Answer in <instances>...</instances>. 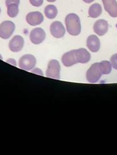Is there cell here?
<instances>
[{
	"instance_id": "6da1fadb",
	"label": "cell",
	"mask_w": 117,
	"mask_h": 155,
	"mask_svg": "<svg viewBox=\"0 0 117 155\" xmlns=\"http://www.w3.org/2000/svg\"><path fill=\"white\" fill-rule=\"evenodd\" d=\"M67 31L72 36H78L81 32L80 18L75 13L69 14L65 19Z\"/></svg>"
},
{
	"instance_id": "7a4b0ae2",
	"label": "cell",
	"mask_w": 117,
	"mask_h": 155,
	"mask_svg": "<svg viewBox=\"0 0 117 155\" xmlns=\"http://www.w3.org/2000/svg\"><path fill=\"white\" fill-rule=\"evenodd\" d=\"M102 75V73L100 70V64L95 63L92 64L87 71L86 78L87 81L90 83H96L99 80Z\"/></svg>"
},
{
	"instance_id": "3957f363",
	"label": "cell",
	"mask_w": 117,
	"mask_h": 155,
	"mask_svg": "<svg viewBox=\"0 0 117 155\" xmlns=\"http://www.w3.org/2000/svg\"><path fill=\"white\" fill-rule=\"evenodd\" d=\"M15 31V25L11 21H5L0 24V38L7 40Z\"/></svg>"
},
{
	"instance_id": "277c9868",
	"label": "cell",
	"mask_w": 117,
	"mask_h": 155,
	"mask_svg": "<svg viewBox=\"0 0 117 155\" xmlns=\"http://www.w3.org/2000/svg\"><path fill=\"white\" fill-rule=\"evenodd\" d=\"M36 64V58L32 54L23 55L19 61V67L22 69L31 71L35 67Z\"/></svg>"
},
{
	"instance_id": "5b68a950",
	"label": "cell",
	"mask_w": 117,
	"mask_h": 155,
	"mask_svg": "<svg viewBox=\"0 0 117 155\" xmlns=\"http://www.w3.org/2000/svg\"><path fill=\"white\" fill-rule=\"evenodd\" d=\"M60 65L59 62L56 60H52L48 64V67L46 71V76L48 78L55 79H60Z\"/></svg>"
},
{
	"instance_id": "8992f818",
	"label": "cell",
	"mask_w": 117,
	"mask_h": 155,
	"mask_svg": "<svg viewBox=\"0 0 117 155\" xmlns=\"http://www.w3.org/2000/svg\"><path fill=\"white\" fill-rule=\"evenodd\" d=\"M45 32L42 28L32 29L30 33V40L34 44L38 45L42 43L45 39Z\"/></svg>"
},
{
	"instance_id": "52a82bcc",
	"label": "cell",
	"mask_w": 117,
	"mask_h": 155,
	"mask_svg": "<svg viewBox=\"0 0 117 155\" xmlns=\"http://www.w3.org/2000/svg\"><path fill=\"white\" fill-rule=\"evenodd\" d=\"M62 61L65 67H71L78 64L76 50H72L65 53L62 58Z\"/></svg>"
},
{
	"instance_id": "ba28073f",
	"label": "cell",
	"mask_w": 117,
	"mask_h": 155,
	"mask_svg": "<svg viewBox=\"0 0 117 155\" xmlns=\"http://www.w3.org/2000/svg\"><path fill=\"white\" fill-rule=\"evenodd\" d=\"M26 21L30 25L36 26L43 21V16L40 12H31L27 15Z\"/></svg>"
},
{
	"instance_id": "9c48e42d",
	"label": "cell",
	"mask_w": 117,
	"mask_h": 155,
	"mask_svg": "<svg viewBox=\"0 0 117 155\" xmlns=\"http://www.w3.org/2000/svg\"><path fill=\"white\" fill-rule=\"evenodd\" d=\"M50 31L52 36L56 38H61L64 36L65 29L60 21L53 22L50 27Z\"/></svg>"
},
{
	"instance_id": "30bf717a",
	"label": "cell",
	"mask_w": 117,
	"mask_h": 155,
	"mask_svg": "<svg viewBox=\"0 0 117 155\" xmlns=\"http://www.w3.org/2000/svg\"><path fill=\"white\" fill-rule=\"evenodd\" d=\"M24 39L21 36H15L12 38V40L9 42V48L13 52H18L23 47Z\"/></svg>"
},
{
	"instance_id": "8fae6325",
	"label": "cell",
	"mask_w": 117,
	"mask_h": 155,
	"mask_svg": "<svg viewBox=\"0 0 117 155\" xmlns=\"http://www.w3.org/2000/svg\"><path fill=\"white\" fill-rule=\"evenodd\" d=\"M109 28L108 23L105 19H99L97 20L93 26L94 32L99 36H104L108 32Z\"/></svg>"
},
{
	"instance_id": "7c38bea8",
	"label": "cell",
	"mask_w": 117,
	"mask_h": 155,
	"mask_svg": "<svg viewBox=\"0 0 117 155\" xmlns=\"http://www.w3.org/2000/svg\"><path fill=\"white\" fill-rule=\"evenodd\" d=\"M105 11L113 18L117 17V2L116 0H102Z\"/></svg>"
},
{
	"instance_id": "4fadbf2b",
	"label": "cell",
	"mask_w": 117,
	"mask_h": 155,
	"mask_svg": "<svg viewBox=\"0 0 117 155\" xmlns=\"http://www.w3.org/2000/svg\"><path fill=\"white\" fill-rule=\"evenodd\" d=\"M87 47L91 52H98L100 47L99 38L95 35L89 36L87 39Z\"/></svg>"
},
{
	"instance_id": "5bb4252c",
	"label": "cell",
	"mask_w": 117,
	"mask_h": 155,
	"mask_svg": "<svg viewBox=\"0 0 117 155\" xmlns=\"http://www.w3.org/2000/svg\"><path fill=\"white\" fill-rule=\"evenodd\" d=\"M76 55L78 62L81 63V64H86V63L89 62L91 59L89 52L83 48L76 49Z\"/></svg>"
},
{
	"instance_id": "9a60e30c",
	"label": "cell",
	"mask_w": 117,
	"mask_h": 155,
	"mask_svg": "<svg viewBox=\"0 0 117 155\" xmlns=\"http://www.w3.org/2000/svg\"><path fill=\"white\" fill-rule=\"evenodd\" d=\"M102 8L99 3H94L89 8V16L92 18H96L101 15Z\"/></svg>"
},
{
	"instance_id": "2e32d148",
	"label": "cell",
	"mask_w": 117,
	"mask_h": 155,
	"mask_svg": "<svg viewBox=\"0 0 117 155\" xmlns=\"http://www.w3.org/2000/svg\"><path fill=\"white\" fill-rule=\"evenodd\" d=\"M44 12L47 18L52 19L56 17L58 14V9L56 6L53 5H48L45 8Z\"/></svg>"
},
{
	"instance_id": "e0dca14e",
	"label": "cell",
	"mask_w": 117,
	"mask_h": 155,
	"mask_svg": "<svg viewBox=\"0 0 117 155\" xmlns=\"http://www.w3.org/2000/svg\"><path fill=\"white\" fill-rule=\"evenodd\" d=\"M7 7V14L11 18H16L19 12V5L12 3L8 5Z\"/></svg>"
},
{
	"instance_id": "ac0fdd59",
	"label": "cell",
	"mask_w": 117,
	"mask_h": 155,
	"mask_svg": "<svg viewBox=\"0 0 117 155\" xmlns=\"http://www.w3.org/2000/svg\"><path fill=\"white\" fill-rule=\"evenodd\" d=\"M100 67L102 74H109L112 70L111 64L108 61H102L100 62Z\"/></svg>"
},
{
	"instance_id": "d6986e66",
	"label": "cell",
	"mask_w": 117,
	"mask_h": 155,
	"mask_svg": "<svg viewBox=\"0 0 117 155\" xmlns=\"http://www.w3.org/2000/svg\"><path fill=\"white\" fill-rule=\"evenodd\" d=\"M111 64L112 67L117 70V54H113L111 58Z\"/></svg>"
},
{
	"instance_id": "ffe728a7",
	"label": "cell",
	"mask_w": 117,
	"mask_h": 155,
	"mask_svg": "<svg viewBox=\"0 0 117 155\" xmlns=\"http://www.w3.org/2000/svg\"><path fill=\"white\" fill-rule=\"evenodd\" d=\"M32 6L36 7H39L42 5V4L43 3V0H29Z\"/></svg>"
},
{
	"instance_id": "44dd1931",
	"label": "cell",
	"mask_w": 117,
	"mask_h": 155,
	"mask_svg": "<svg viewBox=\"0 0 117 155\" xmlns=\"http://www.w3.org/2000/svg\"><path fill=\"white\" fill-rule=\"evenodd\" d=\"M19 2H20V0H6L5 4L6 6H8V5L12 3H16L18 5H19Z\"/></svg>"
},
{
	"instance_id": "7402d4cb",
	"label": "cell",
	"mask_w": 117,
	"mask_h": 155,
	"mask_svg": "<svg viewBox=\"0 0 117 155\" xmlns=\"http://www.w3.org/2000/svg\"><path fill=\"white\" fill-rule=\"evenodd\" d=\"M7 62L8 63V64H10L14 65V66H16V61L14 59H12V58H11V59L7 60Z\"/></svg>"
},
{
	"instance_id": "603a6c76",
	"label": "cell",
	"mask_w": 117,
	"mask_h": 155,
	"mask_svg": "<svg viewBox=\"0 0 117 155\" xmlns=\"http://www.w3.org/2000/svg\"><path fill=\"white\" fill-rule=\"evenodd\" d=\"M95 0H83V2H84L86 3H91L92 2H93Z\"/></svg>"
},
{
	"instance_id": "cb8c5ba5",
	"label": "cell",
	"mask_w": 117,
	"mask_h": 155,
	"mask_svg": "<svg viewBox=\"0 0 117 155\" xmlns=\"http://www.w3.org/2000/svg\"><path fill=\"white\" fill-rule=\"evenodd\" d=\"M47 1L48 2H51V3H52V2H55V1H56V0H47Z\"/></svg>"
},
{
	"instance_id": "d4e9b609",
	"label": "cell",
	"mask_w": 117,
	"mask_h": 155,
	"mask_svg": "<svg viewBox=\"0 0 117 155\" xmlns=\"http://www.w3.org/2000/svg\"><path fill=\"white\" fill-rule=\"evenodd\" d=\"M0 59H2V57L1 55H0Z\"/></svg>"
},
{
	"instance_id": "484cf974",
	"label": "cell",
	"mask_w": 117,
	"mask_h": 155,
	"mask_svg": "<svg viewBox=\"0 0 117 155\" xmlns=\"http://www.w3.org/2000/svg\"><path fill=\"white\" fill-rule=\"evenodd\" d=\"M0 13H1V8H0Z\"/></svg>"
}]
</instances>
